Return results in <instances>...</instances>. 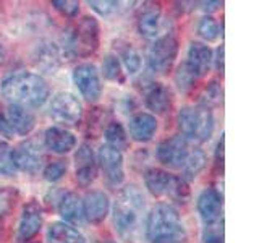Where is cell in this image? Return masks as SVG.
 Segmentation results:
<instances>
[{"instance_id": "obj_26", "label": "cell", "mask_w": 259, "mask_h": 243, "mask_svg": "<svg viewBox=\"0 0 259 243\" xmlns=\"http://www.w3.org/2000/svg\"><path fill=\"white\" fill-rule=\"evenodd\" d=\"M105 141H107V146H110V148L117 149V151H123L128 148V135L125 132V128L121 124H118V122H112V124L105 128Z\"/></svg>"}, {"instance_id": "obj_4", "label": "cell", "mask_w": 259, "mask_h": 243, "mask_svg": "<svg viewBox=\"0 0 259 243\" xmlns=\"http://www.w3.org/2000/svg\"><path fill=\"white\" fill-rule=\"evenodd\" d=\"M178 127L186 141L204 143L214 133V115L206 105H185L178 112Z\"/></svg>"}, {"instance_id": "obj_22", "label": "cell", "mask_w": 259, "mask_h": 243, "mask_svg": "<svg viewBox=\"0 0 259 243\" xmlns=\"http://www.w3.org/2000/svg\"><path fill=\"white\" fill-rule=\"evenodd\" d=\"M175 180V175L168 174L167 170L152 167L146 170L144 174V185L154 196H168L172 185Z\"/></svg>"}, {"instance_id": "obj_10", "label": "cell", "mask_w": 259, "mask_h": 243, "mask_svg": "<svg viewBox=\"0 0 259 243\" xmlns=\"http://www.w3.org/2000/svg\"><path fill=\"white\" fill-rule=\"evenodd\" d=\"M188 141L182 135L164 140L157 148V159L162 166L170 169H183L188 157Z\"/></svg>"}, {"instance_id": "obj_16", "label": "cell", "mask_w": 259, "mask_h": 243, "mask_svg": "<svg viewBox=\"0 0 259 243\" xmlns=\"http://www.w3.org/2000/svg\"><path fill=\"white\" fill-rule=\"evenodd\" d=\"M212 51L210 47L202 43H191L186 54V67H188L198 78L204 76L212 63Z\"/></svg>"}, {"instance_id": "obj_23", "label": "cell", "mask_w": 259, "mask_h": 243, "mask_svg": "<svg viewBox=\"0 0 259 243\" xmlns=\"http://www.w3.org/2000/svg\"><path fill=\"white\" fill-rule=\"evenodd\" d=\"M59 214L62 216L63 222L79 224L84 219L83 214V201L76 193L67 191L59 199Z\"/></svg>"}, {"instance_id": "obj_28", "label": "cell", "mask_w": 259, "mask_h": 243, "mask_svg": "<svg viewBox=\"0 0 259 243\" xmlns=\"http://www.w3.org/2000/svg\"><path fill=\"white\" fill-rule=\"evenodd\" d=\"M206 162H207L206 154L202 152L201 149H194L193 152L188 154V157H186V162L183 166V177L182 178H185L186 182L194 180L201 170L206 167Z\"/></svg>"}, {"instance_id": "obj_9", "label": "cell", "mask_w": 259, "mask_h": 243, "mask_svg": "<svg viewBox=\"0 0 259 243\" xmlns=\"http://www.w3.org/2000/svg\"><path fill=\"white\" fill-rule=\"evenodd\" d=\"M96 160L99 162V167L104 174L105 182L110 186H118L125 180V169H123V156L121 152L104 144L97 151Z\"/></svg>"}, {"instance_id": "obj_5", "label": "cell", "mask_w": 259, "mask_h": 243, "mask_svg": "<svg viewBox=\"0 0 259 243\" xmlns=\"http://www.w3.org/2000/svg\"><path fill=\"white\" fill-rule=\"evenodd\" d=\"M99 47V24L93 16L81 18L67 34V49L75 57H89Z\"/></svg>"}, {"instance_id": "obj_32", "label": "cell", "mask_w": 259, "mask_h": 243, "mask_svg": "<svg viewBox=\"0 0 259 243\" xmlns=\"http://www.w3.org/2000/svg\"><path fill=\"white\" fill-rule=\"evenodd\" d=\"M198 34L204 40H215L219 37V24L212 16H202L198 23Z\"/></svg>"}, {"instance_id": "obj_40", "label": "cell", "mask_w": 259, "mask_h": 243, "mask_svg": "<svg viewBox=\"0 0 259 243\" xmlns=\"http://www.w3.org/2000/svg\"><path fill=\"white\" fill-rule=\"evenodd\" d=\"M104 243H115V241H104Z\"/></svg>"}, {"instance_id": "obj_14", "label": "cell", "mask_w": 259, "mask_h": 243, "mask_svg": "<svg viewBox=\"0 0 259 243\" xmlns=\"http://www.w3.org/2000/svg\"><path fill=\"white\" fill-rule=\"evenodd\" d=\"M16 154V164L18 169L24 172L36 174L37 170L44 164V151L42 146L34 140H28L18 146V149H15Z\"/></svg>"}, {"instance_id": "obj_18", "label": "cell", "mask_w": 259, "mask_h": 243, "mask_svg": "<svg viewBox=\"0 0 259 243\" xmlns=\"http://www.w3.org/2000/svg\"><path fill=\"white\" fill-rule=\"evenodd\" d=\"M198 213L204 224H212L221 221L222 214V196L221 193L209 188L204 190L198 198Z\"/></svg>"}, {"instance_id": "obj_34", "label": "cell", "mask_w": 259, "mask_h": 243, "mask_svg": "<svg viewBox=\"0 0 259 243\" xmlns=\"http://www.w3.org/2000/svg\"><path fill=\"white\" fill-rule=\"evenodd\" d=\"M67 162L65 160H55L47 164L44 169V178L47 182H59L67 174Z\"/></svg>"}, {"instance_id": "obj_38", "label": "cell", "mask_w": 259, "mask_h": 243, "mask_svg": "<svg viewBox=\"0 0 259 243\" xmlns=\"http://www.w3.org/2000/svg\"><path fill=\"white\" fill-rule=\"evenodd\" d=\"M215 67L219 71L224 70V47L221 46L217 49V55H215Z\"/></svg>"}, {"instance_id": "obj_7", "label": "cell", "mask_w": 259, "mask_h": 243, "mask_svg": "<svg viewBox=\"0 0 259 243\" xmlns=\"http://www.w3.org/2000/svg\"><path fill=\"white\" fill-rule=\"evenodd\" d=\"M51 117L57 124L75 127L79 124L81 115H83V105L79 99L71 93H59L51 102Z\"/></svg>"}, {"instance_id": "obj_1", "label": "cell", "mask_w": 259, "mask_h": 243, "mask_svg": "<svg viewBox=\"0 0 259 243\" xmlns=\"http://www.w3.org/2000/svg\"><path fill=\"white\" fill-rule=\"evenodd\" d=\"M0 93L10 104L20 105L24 109H36L46 104L51 89H49L46 79L39 76L37 73L21 70L4 78L2 85H0Z\"/></svg>"}, {"instance_id": "obj_15", "label": "cell", "mask_w": 259, "mask_h": 243, "mask_svg": "<svg viewBox=\"0 0 259 243\" xmlns=\"http://www.w3.org/2000/svg\"><path fill=\"white\" fill-rule=\"evenodd\" d=\"M109 209H110V201L104 191L93 190L84 196L83 214L89 222H93V224L102 222L104 219L107 217Z\"/></svg>"}, {"instance_id": "obj_27", "label": "cell", "mask_w": 259, "mask_h": 243, "mask_svg": "<svg viewBox=\"0 0 259 243\" xmlns=\"http://www.w3.org/2000/svg\"><path fill=\"white\" fill-rule=\"evenodd\" d=\"M59 49L55 47V44H42L37 47V54H36V63L37 67L44 68L47 71L51 70H55L57 67H59Z\"/></svg>"}, {"instance_id": "obj_30", "label": "cell", "mask_w": 259, "mask_h": 243, "mask_svg": "<svg viewBox=\"0 0 259 243\" xmlns=\"http://www.w3.org/2000/svg\"><path fill=\"white\" fill-rule=\"evenodd\" d=\"M102 73L109 81H115V83H123L125 73L121 70V63L115 54H107L102 62Z\"/></svg>"}, {"instance_id": "obj_25", "label": "cell", "mask_w": 259, "mask_h": 243, "mask_svg": "<svg viewBox=\"0 0 259 243\" xmlns=\"http://www.w3.org/2000/svg\"><path fill=\"white\" fill-rule=\"evenodd\" d=\"M115 55L120 57V59H118V60H121L120 63H123V67L126 68V71L130 73V75H135V73L140 71V68H141V55L133 47V44L118 43Z\"/></svg>"}, {"instance_id": "obj_31", "label": "cell", "mask_w": 259, "mask_h": 243, "mask_svg": "<svg viewBox=\"0 0 259 243\" xmlns=\"http://www.w3.org/2000/svg\"><path fill=\"white\" fill-rule=\"evenodd\" d=\"M198 76L194 75V73L186 67V63L183 62L180 67L177 68V73H175V83L178 86V89L183 93L190 91V89L194 86V83H196Z\"/></svg>"}, {"instance_id": "obj_19", "label": "cell", "mask_w": 259, "mask_h": 243, "mask_svg": "<svg viewBox=\"0 0 259 243\" xmlns=\"http://www.w3.org/2000/svg\"><path fill=\"white\" fill-rule=\"evenodd\" d=\"M130 136L138 143H148L157 132V120L151 113H138L128 122Z\"/></svg>"}, {"instance_id": "obj_13", "label": "cell", "mask_w": 259, "mask_h": 243, "mask_svg": "<svg viewBox=\"0 0 259 243\" xmlns=\"http://www.w3.org/2000/svg\"><path fill=\"white\" fill-rule=\"evenodd\" d=\"M75 175L81 186H88L96 180L97 160L89 144H81L75 154Z\"/></svg>"}, {"instance_id": "obj_12", "label": "cell", "mask_w": 259, "mask_h": 243, "mask_svg": "<svg viewBox=\"0 0 259 243\" xmlns=\"http://www.w3.org/2000/svg\"><path fill=\"white\" fill-rule=\"evenodd\" d=\"M42 219H44L42 208L34 201L28 202L23 208V213L18 222V230H16V238L20 241L31 240L34 235H37L40 227H42Z\"/></svg>"}, {"instance_id": "obj_35", "label": "cell", "mask_w": 259, "mask_h": 243, "mask_svg": "<svg viewBox=\"0 0 259 243\" xmlns=\"http://www.w3.org/2000/svg\"><path fill=\"white\" fill-rule=\"evenodd\" d=\"M202 101H204L206 107H209V105H217L221 104L222 101V86L217 83V81H212L210 85H207L204 94H202Z\"/></svg>"}, {"instance_id": "obj_20", "label": "cell", "mask_w": 259, "mask_h": 243, "mask_svg": "<svg viewBox=\"0 0 259 243\" xmlns=\"http://www.w3.org/2000/svg\"><path fill=\"white\" fill-rule=\"evenodd\" d=\"M144 101L146 107L154 113H159V115H164L172 109V93L162 83H152L146 91Z\"/></svg>"}, {"instance_id": "obj_39", "label": "cell", "mask_w": 259, "mask_h": 243, "mask_svg": "<svg viewBox=\"0 0 259 243\" xmlns=\"http://www.w3.org/2000/svg\"><path fill=\"white\" fill-rule=\"evenodd\" d=\"M2 60H4V52L0 51V63H2Z\"/></svg>"}, {"instance_id": "obj_8", "label": "cell", "mask_w": 259, "mask_h": 243, "mask_svg": "<svg viewBox=\"0 0 259 243\" xmlns=\"http://www.w3.org/2000/svg\"><path fill=\"white\" fill-rule=\"evenodd\" d=\"M73 83L78 88L81 96L89 102L99 101L102 94V85L96 65L93 63H81L73 70Z\"/></svg>"}, {"instance_id": "obj_29", "label": "cell", "mask_w": 259, "mask_h": 243, "mask_svg": "<svg viewBox=\"0 0 259 243\" xmlns=\"http://www.w3.org/2000/svg\"><path fill=\"white\" fill-rule=\"evenodd\" d=\"M18 170L15 149L8 143H0V175L12 177Z\"/></svg>"}, {"instance_id": "obj_24", "label": "cell", "mask_w": 259, "mask_h": 243, "mask_svg": "<svg viewBox=\"0 0 259 243\" xmlns=\"http://www.w3.org/2000/svg\"><path fill=\"white\" fill-rule=\"evenodd\" d=\"M47 240L49 243H86L83 233L63 221L52 222L49 225Z\"/></svg>"}, {"instance_id": "obj_33", "label": "cell", "mask_w": 259, "mask_h": 243, "mask_svg": "<svg viewBox=\"0 0 259 243\" xmlns=\"http://www.w3.org/2000/svg\"><path fill=\"white\" fill-rule=\"evenodd\" d=\"M202 241L204 243H224V222L222 219L212 224H206L202 230Z\"/></svg>"}, {"instance_id": "obj_36", "label": "cell", "mask_w": 259, "mask_h": 243, "mask_svg": "<svg viewBox=\"0 0 259 243\" xmlns=\"http://www.w3.org/2000/svg\"><path fill=\"white\" fill-rule=\"evenodd\" d=\"M52 5L60 13H63L65 16H68V18L76 16L78 12H79V2H75V0H55V2H52Z\"/></svg>"}, {"instance_id": "obj_21", "label": "cell", "mask_w": 259, "mask_h": 243, "mask_svg": "<svg viewBox=\"0 0 259 243\" xmlns=\"http://www.w3.org/2000/svg\"><path fill=\"white\" fill-rule=\"evenodd\" d=\"M164 26H165V18L157 8L146 10L144 13H141L140 20H138V29H140L141 36H144L146 39L157 40L159 37L165 36L162 34L164 32Z\"/></svg>"}, {"instance_id": "obj_17", "label": "cell", "mask_w": 259, "mask_h": 243, "mask_svg": "<svg viewBox=\"0 0 259 243\" xmlns=\"http://www.w3.org/2000/svg\"><path fill=\"white\" fill-rule=\"evenodd\" d=\"M44 143L47 149H51L55 154H68L75 149L76 138L71 132L63 127H51L46 130Z\"/></svg>"}, {"instance_id": "obj_3", "label": "cell", "mask_w": 259, "mask_h": 243, "mask_svg": "<svg viewBox=\"0 0 259 243\" xmlns=\"http://www.w3.org/2000/svg\"><path fill=\"white\" fill-rule=\"evenodd\" d=\"M146 237L151 243H185L188 232L178 211L168 202H159L148 214Z\"/></svg>"}, {"instance_id": "obj_6", "label": "cell", "mask_w": 259, "mask_h": 243, "mask_svg": "<svg viewBox=\"0 0 259 243\" xmlns=\"http://www.w3.org/2000/svg\"><path fill=\"white\" fill-rule=\"evenodd\" d=\"M178 43L174 36L165 34L154 40L148 52V65L154 73H167L177 59Z\"/></svg>"}, {"instance_id": "obj_11", "label": "cell", "mask_w": 259, "mask_h": 243, "mask_svg": "<svg viewBox=\"0 0 259 243\" xmlns=\"http://www.w3.org/2000/svg\"><path fill=\"white\" fill-rule=\"evenodd\" d=\"M4 118L12 133V138L29 135L36 125L34 115L24 107H20V105H15V104H8L4 109Z\"/></svg>"}, {"instance_id": "obj_37", "label": "cell", "mask_w": 259, "mask_h": 243, "mask_svg": "<svg viewBox=\"0 0 259 243\" xmlns=\"http://www.w3.org/2000/svg\"><path fill=\"white\" fill-rule=\"evenodd\" d=\"M88 5L91 7L94 12L99 13V15L107 16L112 12L117 10L118 2H113V0H101V2H97V0H93V2H88Z\"/></svg>"}, {"instance_id": "obj_2", "label": "cell", "mask_w": 259, "mask_h": 243, "mask_svg": "<svg viewBox=\"0 0 259 243\" xmlns=\"http://www.w3.org/2000/svg\"><path fill=\"white\" fill-rule=\"evenodd\" d=\"M144 206V194L136 185H126L120 190L113 205V229L125 243H133L140 233Z\"/></svg>"}]
</instances>
